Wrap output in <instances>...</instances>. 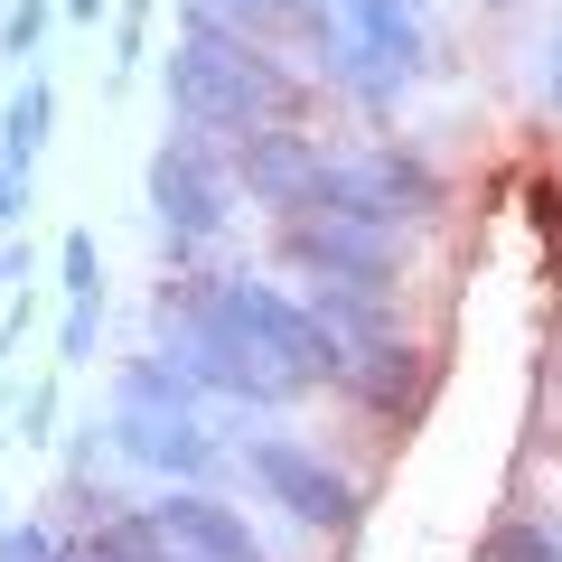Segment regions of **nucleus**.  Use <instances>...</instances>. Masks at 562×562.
Here are the masks:
<instances>
[{
    "instance_id": "f257e3e1",
    "label": "nucleus",
    "mask_w": 562,
    "mask_h": 562,
    "mask_svg": "<svg viewBox=\"0 0 562 562\" xmlns=\"http://www.w3.org/2000/svg\"><path fill=\"white\" fill-rule=\"evenodd\" d=\"M169 103H179L188 132H262V122H291L301 113V76L254 47L244 29H225V10L188 0V29L169 47Z\"/></svg>"
},
{
    "instance_id": "f03ea898",
    "label": "nucleus",
    "mask_w": 562,
    "mask_h": 562,
    "mask_svg": "<svg viewBox=\"0 0 562 562\" xmlns=\"http://www.w3.org/2000/svg\"><path fill=\"white\" fill-rule=\"evenodd\" d=\"M206 310H216V319L235 328V338L254 347L281 384H338V375H347V347L328 338V319H319L310 301H291V291H272V281L206 272Z\"/></svg>"
},
{
    "instance_id": "7ed1b4c3",
    "label": "nucleus",
    "mask_w": 562,
    "mask_h": 562,
    "mask_svg": "<svg viewBox=\"0 0 562 562\" xmlns=\"http://www.w3.org/2000/svg\"><path fill=\"white\" fill-rule=\"evenodd\" d=\"M113 450L140 460V469H160V479H179V487H198L206 469H216V441H206V422H198V384L169 357H140L132 375H122Z\"/></svg>"
},
{
    "instance_id": "20e7f679",
    "label": "nucleus",
    "mask_w": 562,
    "mask_h": 562,
    "mask_svg": "<svg viewBox=\"0 0 562 562\" xmlns=\"http://www.w3.org/2000/svg\"><path fill=\"white\" fill-rule=\"evenodd\" d=\"M301 20H310V38L328 47V66H338L357 94H375V103L422 76V29H413L403 0H310Z\"/></svg>"
},
{
    "instance_id": "39448f33",
    "label": "nucleus",
    "mask_w": 562,
    "mask_h": 562,
    "mask_svg": "<svg viewBox=\"0 0 562 562\" xmlns=\"http://www.w3.org/2000/svg\"><path fill=\"white\" fill-rule=\"evenodd\" d=\"M225 216H235V169H225L216 132H169L150 150V225H160V244L188 262L225 235Z\"/></svg>"
},
{
    "instance_id": "423d86ee",
    "label": "nucleus",
    "mask_w": 562,
    "mask_h": 562,
    "mask_svg": "<svg viewBox=\"0 0 562 562\" xmlns=\"http://www.w3.org/2000/svg\"><path fill=\"white\" fill-rule=\"evenodd\" d=\"M319 216L338 225H375V235H403V225L441 216V179L422 150H366V160H328L319 179Z\"/></svg>"
},
{
    "instance_id": "0eeeda50",
    "label": "nucleus",
    "mask_w": 562,
    "mask_h": 562,
    "mask_svg": "<svg viewBox=\"0 0 562 562\" xmlns=\"http://www.w3.org/2000/svg\"><path fill=\"white\" fill-rule=\"evenodd\" d=\"M244 469H254V487L291 525H310V535H347V525H357V487H347L310 441H291V431H244Z\"/></svg>"
},
{
    "instance_id": "6e6552de",
    "label": "nucleus",
    "mask_w": 562,
    "mask_h": 562,
    "mask_svg": "<svg viewBox=\"0 0 562 562\" xmlns=\"http://www.w3.org/2000/svg\"><path fill=\"white\" fill-rule=\"evenodd\" d=\"M281 262L319 291H394L403 244L375 235V225H338V216H291L281 225Z\"/></svg>"
},
{
    "instance_id": "1a4fd4ad",
    "label": "nucleus",
    "mask_w": 562,
    "mask_h": 562,
    "mask_svg": "<svg viewBox=\"0 0 562 562\" xmlns=\"http://www.w3.org/2000/svg\"><path fill=\"white\" fill-rule=\"evenodd\" d=\"M225 169H235V188H244L254 206H272L281 225H291V216H319V179H328V160H319V140H310V132H291V122L235 132Z\"/></svg>"
},
{
    "instance_id": "9d476101",
    "label": "nucleus",
    "mask_w": 562,
    "mask_h": 562,
    "mask_svg": "<svg viewBox=\"0 0 562 562\" xmlns=\"http://www.w3.org/2000/svg\"><path fill=\"white\" fill-rule=\"evenodd\" d=\"M140 525H150L179 562H272V553H262V535L244 525V506L206 497V487H160V497L140 506Z\"/></svg>"
},
{
    "instance_id": "9b49d317",
    "label": "nucleus",
    "mask_w": 562,
    "mask_h": 562,
    "mask_svg": "<svg viewBox=\"0 0 562 562\" xmlns=\"http://www.w3.org/2000/svg\"><path fill=\"white\" fill-rule=\"evenodd\" d=\"M347 394H357L366 403V413H413V403H422V357H413V347H403L394 338V328H384V338H366V347H347Z\"/></svg>"
},
{
    "instance_id": "f8f14e48",
    "label": "nucleus",
    "mask_w": 562,
    "mask_h": 562,
    "mask_svg": "<svg viewBox=\"0 0 562 562\" xmlns=\"http://www.w3.org/2000/svg\"><path fill=\"white\" fill-rule=\"evenodd\" d=\"M47 122H57V94H47V76H20V94L0 103V150H10V169H20V179H38Z\"/></svg>"
},
{
    "instance_id": "ddd939ff",
    "label": "nucleus",
    "mask_w": 562,
    "mask_h": 562,
    "mask_svg": "<svg viewBox=\"0 0 562 562\" xmlns=\"http://www.w3.org/2000/svg\"><path fill=\"white\" fill-rule=\"evenodd\" d=\"M76 562H179V553L140 525V506H122V516H94V535H85Z\"/></svg>"
},
{
    "instance_id": "4468645a",
    "label": "nucleus",
    "mask_w": 562,
    "mask_h": 562,
    "mask_svg": "<svg viewBox=\"0 0 562 562\" xmlns=\"http://www.w3.org/2000/svg\"><path fill=\"white\" fill-rule=\"evenodd\" d=\"M479 562H562V535L543 516H497L479 543Z\"/></svg>"
},
{
    "instance_id": "2eb2a0df",
    "label": "nucleus",
    "mask_w": 562,
    "mask_h": 562,
    "mask_svg": "<svg viewBox=\"0 0 562 562\" xmlns=\"http://www.w3.org/2000/svg\"><path fill=\"white\" fill-rule=\"evenodd\" d=\"M38 38H47V0H0V57L10 66L38 57Z\"/></svg>"
},
{
    "instance_id": "dca6fc26",
    "label": "nucleus",
    "mask_w": 562,
    "mask_h": 562,
    "mask_svg": "<svg viewBox=\"0 0 562 562\" xmlns=\"http://www.w3.org/2000/svg\"><path fill=\"white\" fill-rule=\"evenodd\" d=\"M57 272H66V301H103V262H94V235L85 225L57 244Z\"/></svg>"
},
{
    "instance_id": "f3484780",
    "label": "nucleus",
    "mask_w": 562,
    "mask_h": 562,
    "mask_svg": "<svg viewBox=\"0 0 562 562\" xmlns=\"http://www.w3.org/2000/svg\"><path fill=\"white\" fill-rule=\"evenodd\" d=\"M94 328H103V301H66V319H57V366H85V357H94Z\"/></svg>"
},
{
    "instance_id": "a211bd4d",
    "label": "nucleus",
    "mask_w": 562,
    "mask_h": 562,
    "mask_svg": "<svg viewBox=\"0 0 562 562\" xmlns=\"http://www.w3.org/2000/svg\"><path fill=\"white\" fill-rule=\"evenodd\" d=\"M0 562H76V553H66L47 525H10V535H0Z\"/></svg>"
},
{
    "instance_id": "6ab92c4d",
    "label": "nucleus",
    "mask_w": 562,
    "mask_h": 562,
    "mask_svg": "<svg viewBox=\"0 0 562 562\" xmlns=\"http://www.w3.org/2000/svg\"><path fill=\"white\" fill-rule=\"evenodd\" d=\"M140 29H150V0H122V20H113V76H132V66H140Z\"/></svg>"
},
{
    "instance_id": "aec40b11",
    "label": "nucleus",
    "mask_w": 562,
    "mask_h": 562,
    "mask_svg": "<svg viewBox=\"0 0 562 562\" xmlns=\"http://www.w3.org/2000/svg\"><path fill=\"white\" fill-rule=\"evenodd\" d=\"M47 422H57V384H29L20 394V441H47Z\"/></svg>"
},
{
    "instance_id": "412c9836",
    "label": "nucleus",
    "mask_w": 562,
    "mask_h": 562,
    "mask_svg": "<svg viewBox=\"0 0 562 562\" xmlns=\"http://www.w3.org/2000/svg\"><path fill=\"white\" fill-rule=\"evenodd\" d=\"M29 216V179L10 169V150H0V225H20Z\"/></svg>"
},
{
    "instance_id": "4be33fe9",
    "label": "nucleus",
    "mask_w": 562,
    "mask_h": 562,
    "mask_svg": "<svg viewBox=\"0 0 562 562\" xmlns=\"http://www.w3.org/2000/svg\"><path fill=\"white\" fill-rule=\"evenodd\" d=\"M206 10H244L254 20V10H310V0H206Z\"/></svg>"
},
{
    "instance_id": "5701e85b",
    "label": "nucleus",
    "mask_w": 562,
    "mask_h": 562,
    "mask_svg": "<svg viewBox=\"0 0 562 562\" xmlns=\"http://www.w3.org/2000/svg\"><path fill=\"white\" fill-rule=\"evenodd\" d=\"M543 94H553V113H562V47H553V66H543Z\"/></svg>"
},
{
    "instance_id": "b1692460",
    "label": "nucleus",
    "mask_w": 562,
    "mask_h": 562,
    "mask_svg": "<svg viewBox=\"0 0 562 562\" xmlns=\"http://www.w3.org/2000/svg\"><path fill=\"white\" fill-rule=\"evenodd\" d=\"M0 281H29V254H0Z\"/></svg>"
},
{
    "instance_id": "393cba45",
    "label": "nucleus",
    "mask_w": 562,
    "mask_h": 562,
    "mask_svg": "<svg viewBox=\"0 0 562 562\" xmlns=\"http://www.w3.org/2000/svg\"><path fill=\"white\" fill-rule=\"evenodd\" d=\"M66 10H76V20H94V10H103V0H66Z\"/></svg>"
},
{
    "instance_id": "a878e982",
    "label": "nucleus",
    "mask_w": 562,
    "mask_h": 562,
    "mask_svg": "<svg viewBox=\"0 0 562 562\" xmlns=\"http://www.w3.org/2000/svg\"><path fill=\"white\" fill-rule=\"evenodd\" d=\"M403 10H422V0H403Z\"/></svg>"
}]
</instances>
